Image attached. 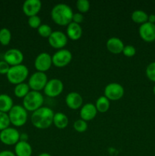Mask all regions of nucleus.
I'll use <instances>...</instances> for the list:
<instances>
[{
	"label": "nucleus",
	"instance_id": "1",
	"mask_svg": "<svg viewBox=\"0 0 155 156\" xmlns=\"http://www.w3.org/2000/svg\"><path fill=\"white\" fill-rule=\"evenodd\" d=\"M54 112L48 107H41L36 111H33L30 120L31 123L36 128L45 129L50 127L53 123Z\"/></svg>",
	"mask_w": 155,
	"mask_h": 156
},
{
	"label": "nucleus",
	"instance_id": "2",
	"mask_svg": "<svg viewBox=\"0 0 155 156\" xmlns=\"http://www.w3.org/2000/svg\"><path fill=\"white\" fill-rule=\"evenodd\" d=\"M52 20L60 26L68 25L72 21L73 11L68 5L59 3L55 5L51 10Z\"/></svg>",
	"mask_w": 155,
	"mask_h": 156
},
{
	"label": "nucleus",
	"instance_id": "3",
	"mask_svg": "<svg viewBox=\"0 0 155 156\" xmlns=\"http://www.w3.org/2000/svg\"><path fill=\"white\" fill-rule=\"evenodd\" d=\"M29 69L24 64L11 66L7 73V79L9 82L14 85L22 83L27 78Z\"/></svg>",
	"mask_w": 155,
	"mask_h": 156
},
{
	"label": "nucleus",
	"instance_id": "4",
	"mask_svg": "<svg viewBox=\"0 0 155 156\" xmlns=\"http://www.w3.org/2000/svg\"><path fill=\"white\" fill-rule=\"evenodd\" d=\"M44 98L43 94L40 91H30L28 94L23 98V107L27 111H36L43 107Z\"/></svg>",
	"mask_w": 155,
	"mask_h": 156
},
{
	"label": "nucleus",
	"instance_id": "5",
	"mask_svg": "<svg viewBox=\"0 0 155 156\" xmlns=\"http://www.w3.org/2000/svg\"><path fill=\"white\" fill-rule=\"evenodd\" d=\"M9 120L15 126H22L27 120V111L21 105H14L9 112Z\"/></svg>",
	"mask_w": 155,
	"mask_h": 156
},
{
	"label": "nucleus",
	"instance_id": "6",
	"mask_svg": "<svg viewBox=\"0 0 155 156\" xmlns=\"http://www.w3.org/2000/svg\"><path fill=\"white\" fill-rule=\"evenodd\" d=\"M48 82V77L45 73L35 72L30 76L28 80V85L32 91H40L44 89Z\"/></svg>",
	"mask_w": 155,
	"mask_h": 156
},
{
	"label": "nucleus",
	"instance_id": "7",
	"mask_svg": "<svg viewBox=\"0 0 155 156\" xmlns=\"http://www.w3.org/2000/svg\"><path fill=\"white\" fill-rule=\"evenodd\" d=\"M124 95V88L117 82L107 84L104 88V96L111 101H118Z\"/></svg>",
	"mask_w": 155,
	"mask_h": 156
},
{
	"label": "nucleus",
	"instance_id": "8",
	"mask_svg": "<svg viewBox=\"0 0 155 156\" xmlns=\"http://www.w3.org/2000/svg\"><path fill=\"white\" fill-rule=\"evenodd\" d=\"M20 133L15 128L8 127L0 132V140L8 146L16 145L20 141Z\"/></svg>",
	"mask_w": 155,
	"mask_h": 156
},
{
	"label": "nucleus",
	"instance_id": "9",
	"mask_svg": "<svg viewBox=\"0 0 155 156\" xmlns=\"http://www.w3.org/2000/svg\"><path fill=\"white\" fill-rule=\"evenodd\" d=\"M72 59V53L66 49H60L52 56L53 64L56 67H64L70 63Z\"/></svg>",
	"mask_w": 155,
	"mask_h": 156
},
{
	"label": "nucleus",
	"instance_id": "10",
	"mask_svg": "<svg viewBox=\"0 0 155 156\" xmlns=\"http://www.w3.org/2000/svg\"><path fill=\"white\" fill-rule=\"evenodd\" d=\"M64 85L59 79H52L48 80L43 91L46 95L50 98L57 97L63 91Z\"/></svg>",
	"mask_w": 155,
	"mask_h": 156
},
{
	"label": "nucleus",
	"instance_id": "11",
	"mask_svg": "<svg viewBox=\"0 0 155 156\" xmlns=\"http://www.w3.org/2000/svg\"><path fill=\"white\" fill-rule=\"evenodd\" d=\"M53 64L52 56L48 53L43 52L36 56L34 60V66L39 72L45 73L50 69Z\"/></svg>",
	"mask_w": 155,
	"mask_h": 156
},
{
	"label": "nucleus",
	"instance_id": "12",
	"mask_svg": "<svg viewBox=\"0 0 155 156\" xmlns=\"http://www.w3.org/2000/svg\"><path fill=\"white\" fill-rule=\"evenodd\" d=\"M49 44L51 47L56 49H62L68 43V37L60 30H53L48 38Z\"/></svg>",
	"mask_w": 155,
	"mask_h": 156
},
{
	"label": "nucleus",
	"instance_id": "13",
	"mask_svg": "<svg viewBox=\"0 0 155 156\" xmlns=\"http://www.w3.org/2000/svg\"><path fill=\"white\" fill-rule=\"evenodd\" d=\"M24 60V54L20 50L12 48L7 50L4 54V61L10 66L20 65Z\"/></svg>",
	"mask_w": 155,
	"mask_h": 156
},
{
	"label": "nucleus",
	"instance_id": "14",
	"mask_svg": "<svg viewBox=\"0 0 155 156\" xmlns=\"http://www.w3.org/2000/svg\"><path fill=\"white\" fill-rule=\"evenodd\" d=\"M138 33L143 41L146 42H153L155 41V24L147 22L141 24Z\"/></svg>",
	"mask_w": 155,
	"mask_h": 156
},
{
	"label": "nucleus",
	"instance_id": "15",
	"mask_svg": "<svg viewBox=\"0 0 155 156\" xmlns=\"http://www.w3.org/2000/svg\"><path fill=\"white\" fill-rule=\"evenodd\" d=\"M42 2L40 0H26L23 3L22 9L27 16L30 17L36 15L40 11Z\"/></svg>",
	"mask_w": 155,
	"mask_h": 156
},
{
	"label": "nucleus",
	"instance_id": "16",
	"mask_svg": "<svg viewBox=\"0 0 155 156\" xmlns=\"http://www.w3.org/2000/svg\"><path fill=\"white\" fill-rule=\"evenodd\" d=\"M97 114V110L96 106L93 103H86L81 107L80 110L81 119L89 121L93 120L96 117Z\"/></svg>",
	"mask_w": 155,
	"mask_h": 156
},
{
	"label": "nucleus",
	"instance_id": "17",
	"mask_svg": "<svg viewBox=\"0 0 155 156\" xmlns=\"http://www.w3.org/2000/svg\"><path fill=\"white\" fill-rule=\"evenodd\" d=\"M65 104L71 109H78L82 106L83 98L79 93L71 91V92L68 93L65 97Z\"/></svg>",
	"mask_w": 155,
	"mask_h": 156
},
{
	"label": "nucleus",
	"instance_id": "18",
	"mask_svg": "<svg viewBox=\"0 0 155 156\" xmlns=\"http://www.w3.org/2000/svg\"><path fill=\"white\" fill-rule=\"evenodd\" d=\"M106 49L110 53H114V54H119L120 53H122L123 48L125 47L122 41L116 37H112L109 38L106 41Z\"/></svg>",
	"mask_w": 155,
	"mask_h": 156
},
{
	"label": "nucleus",
	"instance_id": "19",
	"mask_svg": "<svg viewBox=\"0 0 155 156\" xmlns=\"http://www.w3.org/2000/svg\"><path fill=\"white\" fill-rule=\"evenodd\" d=\"M82 33H83L82 27L79 24L71 21L70 24L67 25L66 35L70 39L73 40V41H77V40L80 39Z\"/></svg>",
	"mask_w": 155,
	"mask_h": 156
},
{
	"label": "nucleus",
	"instance_id": "20",
	"mask_svg": "<svg viewBox=\"0 0 155 156\" xmlns=\"http://www.w3.org/2000/svg\"><path fill=\"white\" fill-rule=\"evenodd\" d=\"M32 152V147L28 142L19 141L15 146L16 156H31Z\"/></svg>",
	"mask_w": 155,
	"mask_h": 156
},
{
	"label": "nucleus",
	"instance_id": "21",
	"mask_svg": "<svg viewBox=\"0 0 155 156\" xmlns=\"http://www.w3.org/2000/svg\"><path fill=\"white\" fill-rule=\"evenodd\" d=\"M58 129H63L67 127L68 124V118L64 113L57 112L54 114L53 123Z\"/></svg>",
	"mask_w": 155,
	"mask_h": 156
},
{
	"label": "nucleus",
	"instance_id": "22",
	"mask_svg": "<svg viewBox=\"0 0 155 156\" xmlns=\"http://www.w3.org/2000/svg\"><path fill=\"white\" fill-rule=\"evenodd\" d=\"M13 106V100L10 96L6 94H0V111L1 112H9Z\"/></svg>",
	"mask_w": 155,
	"mask_h": 156
},
{
	"label": "nucleus",
	"instance_id": "23",
	"mask_svg": "<svg viewBox=\"0 0 155 156\" xmlns=\"http://www.w3.org/2000/svg\"><path fill=\"white\" fill-rule=\"evenodd\" d=\"M96 108H97V111L100 113H105L108 111L109 106H110V103H109V100L107 98L105 97L104 95L100 96L96 101L95 104Z\"/></svg>",
	"mask_w": 155,
	"mask_h": 156
},
{
	"label": "nucleus",
	"instance_id": "24",
	"mask_svg": "<svg viewBox=\"0 0 155 156\" xmlns=\"http://www.w3.org/2000/svg\"><path fill=\"white\" fill-rule=\"evenodd\" d=\"M29 91H30V87H29L28 84L25 83V82L18 84L15 85V88H14L15 95L20 98H24L28 94Z\"/></svg>",
	"mask_w": 155,
	"mask_h": 156
},
{
	"label": "nucleus",
	"instance_id": "25",
	"mask_svg": "<svg viewBox=\"0 0 155 156\" xmlns=\"http://www.w3.org/2000/svg\"><path fill=\"white\" fill-rule=\"evenodd\" d=\"M132 20L137 24H144L148 20V15L143 10H135L132 13Z\"/></svg>",
	"mask_w": 155,
	"mask_h": 156
},
{
	"label": "nucleus",
	"instance_id": "26",
	"mask_svg": "<svg viewBox=\"0 0 155 156\" xmlns=\"http://www.w3.org/2000/svg\"><path fill=\"white\" fill-rule=\"evenodd\" d=\"M12 40V33L10 30L6 27L2 28L0 30V44L2 45L7 46L9 45Z\"/></svg>",
	"mask_w": 155,
	"mask_h": 156
},
{
	"label": "nucleus",
	"instance_id": "27",
	"mask_svg": "<svg viewBox=\"0 0 155 156\" xmlns=\"http://www.w3.org/2000/svg\"><path fill=\"white\" fill-rule=\"evenodd\" d=\"M37 31L38 34L41 37H43L49 38L50 35H51V34L53 33V30L50 25H48L46 24H43L38 27Z\"/></svg>",
	"mask_w": 155,
	"mask_h": 156
},
{
	"label": "nucleus",
	"instance_id": "28",
	"mask_svg": "<svg viewBox=\"0 0 155 156\" xmlns=\"http://www.w3.org/2000/svg\"><path fill=\"white\" fill-rule=\"evenodd\" d=\"M73 126H74V129H75L77 132L83 133L87 130L88 125L87 121L82 120V119H79V120H75V121L74 122Z\"/></svg>",
	"mask_w": 155,
	"mask_h": 156
},
{
	"label": "nucleus",
	"instance_id": "29",
	"mask_svg": "<svg viewBox=\"0 0 155 156\" xmlns=\"http://www.w3.org/2000/svg\"><path fill=\"white\" fill-rule=\"evenodd\" d=\"M11 122L9 120V114L0 111V131L9 127Z\"/></svg>",
	"mask_w": 155,
	"mask_h": 156
},
{
	"label": "nucleus",
	"instance_id": "30",
	"mask_svg": "<svg viewBox=\"0 0 155 156\" xmlns=\"http://www.w3.org/2000/svg\"><path fill=\"white\" fill-rule=\"evenodd\" d=\"M90 2L88 0H78L76 2V7L80 13H85L90 9Z\"/></svg>",
	"mask_w": 155,
	"mask_h": 156
},
{
	"label": "nucleus",
	"instance_id": "31",
	"mask_svg": "<svg viewBox=\"0 0 155 156\" xmlns=\"http://www.w3.org/2000/svg\"><path fill=\"white\" fill-rule=\"evenodd\" d=\"M146 76L152 82H155V62H152L146 68Z\"/></svg>",
	"mask_w": 155,
	"mask_h": 156
},
{
	"label": "nucleus",
	"instance_id": "32",
	"mask_svg": "<svg viewBox=\"0 0 155 156\" xmlns=\"http://www.w3.org/2000/svg\"><path fill=\"white\" fill-rule=\"evenodd\" d=\"M27 23H28L29 26L32 28H38L42 24H41L40 18L37 15L29 17Z\"/></svg>",
	"mask_w": 155,
	"mask_h": 156
},
{
	"label": "nucleus",
	"instance_id": "33",
	"mask_svg": "<svg viewBox=\"0 0 155 156\" xmlns=\"http://www.w3.org/2000/svg\"><path fill=\"white\" fill-rule=\"evenodd\" d=\"M122 53L127 57H132L136 53V49L132 45H126L123 48Z\"/></svg>",
	"mask_w": 155,
	"mask_h": 156
},
{
	"label": "nucleus",
	"instance_id": "34",
	"mask_svg": "<svg viewBox=\"0 0 155 156\" xmlns=\"http://www.w3.org/2000/svg\"><path fill=\"white\" fill-rule=\"evenodd\" d=\"M10 67V66H9L5 61H0V74L7 75L8 72L9 71Z\"/></svg>",
	"mask_w": 155,
	"mask_h": 156
},
{
	"label": "nucleus",
	"instance_id": "35",
	"mask_svg": "<svg viewBox=\"0 0 155 156\" xmlns=\"http://www.w3.org/2000/svg\"><path fill=\"white\" fill-rule=\"evenodd\" d=\"M72 21L74 23H77V24H80L81 23H82L84 21V15L82 13L80 12H76V13L73 14L72 17Z\"/></svg>",
	"mask_w": 155,
	"mask_h": 156
},
{
	"label": "nucleus",
	"instance_id": "36",
	"mask_svg": "<svg viewBox=\"0 0 155 156\" xmlns=\"http://www.w3.org/2000/svg\"><path fill=\"white\" fill-rule=\"evenodd\" d=\"M0 156H16L15 152L9 150H4L0 152Z\"/></svg>",
	"mask_w": 155,
	"mask_h": 156
},
{
	"label": "nucleus",
	"instance_id": "37",
	"mask_svg": "<svg viewBox=\"0 0 155 156\" xmlns=\"http://www.w3.org/2000/svg\"><path fill=\"white\" fill-rule=\"evenodd\" d=\"M147 21L151 24H155V15L154 14H151V15H148V20Z\"/></svg>",
	"mask_w": 155,
	"mask_h": 156
},
{
	"label": "nucleus",
	"instance_id": "38",
	"mask_svg": "<svg viewBox=\"0 0 155 156\" xmlns=\"http://www.w3.org/2000/svg\"><path fill=\"white\" fill-rule=\"evenodd\" d=\"M27 139H28V136L27 135V133L20 134V141L27 142Z\"/></svg>",
	"mask_w": 155,
	"mask_h": 156
},
{
	"label": "nucleus",
	"instance_id": "39",
	"mask_svg": "<svg viewBox=\"0 0 155 156\" xmlns=\"http://www.w3.org/2000/svg\"><path fill=\"white\" fill-rule=\"evenodd\" d=\"M38 156H52L50 154L47 153V152H43V153H40Z\"/></svg>",
	"mask_w": 155,
	"mask_h": 156
},
{
	"label": "nucleus",
	"instance_id": "40",
	"mask_svg": "<svg viewBox=\"0 0 155 156\" xmlns=\"http://www.w3.org/2000/svg\"><path fill=\"white\" fill-rule=\"evenodd\" d=\"M153 94H154V95H155V85H154V86H153Z\"/></svg>",
	"mask_w": 155,
	"mask_h": 156
},
{
	"label": "nucleus",
	"instance_id": "41",
	"mask_svg": "<svg viewBox=\"0 0 155 156\" xmlns=\"http://www.w3.org/2000/svg\"><path fill=\"white\" fill-rule=\"evenodd\" d=\"M154 156H155V155H154Z\"/></svg>",
	"mask_w": 155,
	"mask_h": 156
}]
</instances>
